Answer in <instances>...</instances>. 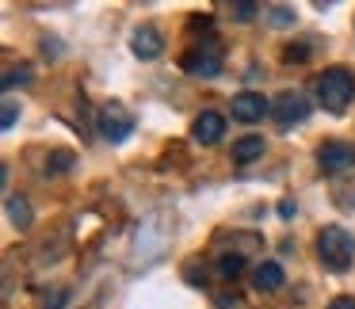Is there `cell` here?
<instances>
[{
	"label": "cell",
	"mask_w": 355,
	"mask_h": 309,
	"mask_svg": "<svg viewBox=\"0 0 355 309\" xmlns=\"http://www.w3.org/2000/svg\"><path fill=\"white\" fill-rule=\"evenodd\" d=\"M4 88H16V85H31V65H16V69L4 73V80H0Z\"/></svg>",
	"instance_id": "9a60e30c"
},
{
	"label": "cell",
	"mask_w": 355,
	"mask_h": 309,
	"mask_svg": "<svg viewBox=\"0 0 355 309\" xmlns=\"http://www.w3.org/2000/svg\"><path fill=\"white\" fill-rule=\"evenodd\" d=\"M317 100H321L324 111L332 115H344L347 103L355 100V73L344 69V65H332L317 77Z\"/></svg>",
	"instance_id": "6da1fadb"
},
{
	"label": "cell",
	"mask_w": 355,
	"mask_h": 309,
	"mask_svg": "<svg viewBox=\"0 0 355 309\" xmlns=\"http://www.w3.org/2000/svg\"><path fill=\"white\" fill-rule=\"evenodd\" d=\"M218 271H222L225 279H237L241 271H245V256H241V252H225V256H218Z\"/></svg>",
	"instance_id": "5bb4252c"
},
{
	"label": "cell",
	"mask_w": 355,
	"mask_h": 309,
	"mask_svg": "<svg viewBox=\"0 0 355 309\" xmlns=\"http://www.w3.org/2000/svg\"><path fill=\"white\" fill-rule=\"evenodd\" d=\"M317 260L329 271H347L355 260V237L344 225H324V229L317 233Z\"/></svg>",
	"instance_id": "7a4b0ae2"
},
{
	"label": "cell",
	"mask_w": 355,
	"mask_h": 309,
	"mask_svg": "<svg viewBox=\"0 0 355 309\" xmlns=\"http://www.w3.org/2000/svg\"><path fill=\"white\" fill-rule=\"evenodd\" d=\"M252 283H256V290L271 294V290H279V286L286 283V275H283V267H279L275 260H268V263H260V267H256Z\"/></svg>",
	"instance_id": "30bf717a"
},
{
	"label": "cell",
	"mask_w": 355,
	"mask_h": 309,
	"mask_svg": "<svg viewBox=\"0 0 355 309\" xmlns=\"http://www.w3.org/2000/svg\"><path fill=\"white\" fill-rule=\"evenodd\" d=\"M222 134H225V118L218 115V111H202V115L195 118V126H191V138L199 141V145H218Z\"/></svg>",
	"instance_id": "9c48e42d"
},
{
	"label": "cell",
	"mask_w": 355,
	"mask_h": 309,
	"mask_svg": "<svg viewBox=\"0 0 355 309\" xmlns=\"http://www.w3.org/2000/svg\"><path fill=\"white\" fill-rule=\"evenodd\" d=\"M324 309H355V294H340V298H332Z\"/></svg>",
	"instance_id": "d6986e66"
},
{
	"label": "cell",
	"mask_w": 355,
	"mask_h": 309,
	"mask_svg": "<svg viewBox=\"0 0 355 309\" xmlns=\"http://www.w3.org/2000/svg\"><path fill=\"white\" fill-rule=\"evenodd\" d=\"M256 12H260V4H252V0H245V4H233V16H237L241 24H248Z\"/></svg>",
	"instance_id": "e0dca14e"
},
{
	"label": "cell",
	"mask_w": 355,
	"mask_h": 309,
	"mask_svg": "<svg viewBox=\"0 0 355 309\" xmlns=\"http://www.w3.org/2000/svg\"><path fill=\"white\" fill-rule=\"evenodd\" d=\"M218 309H241V298L237 294H222V298H218Z\"/></svg>",
	"instance_id": "ffe728a7"
},
{
	"label": "cell",
	"mask_w": 355,
	"mask_h": 309,
	"mask_svg": "<svg viewBox=\"0 0 355 309\" xmlns=\"http://www.w3.org/2000/svg\"><path fill=\"white\" fill-rule=\"evenodd\" d=\"M256 157H263V134H245L241 141H233V161L252 164Z\"/></svg>",
	"instance_id": "8fae6325"
},
{
	"label": "cell",
	"mask_w": 355,
	"mask_h": 309,
	"mask_svg": "<svg viewBox=\"0 0 355 309\" xmlns=\"http://www.w3.org/2000/svg\"><path fill=\"white\" fill-rule=\"evenodd\" d=\"M130 50L141 58V62H153V58H161V54H164L161 31H157V27H149V24H141L138 31L130 35Z\"/></svg>",
	"instance_id": "52a82bcc"
},
{
	"label": "cell",
	"mask_w": 355,
	"mask_h": 309,
	"mask_svg": "<svg viewBox=\"0 0 355 309\" xmlns=\"http://www.w3.org/2000/svg\"><path fill=\"white\" fill-rule=\"evenodd\" d=\"M271 24H275V27H291V24H294V8L275 4V8H271Z\"/></svg>",
	"instance_id": "2e32d148"
},
{
	"label": "cell",
	"mask_w": 355,
	"mask_h": 309,
	"mask_svg": "<svg viewBox=\"0 0 355 309\" xmlns=\"http://www.w3.org/2000/svg\"><path fill=\"white\" fill-rule=\"evenodd\" d=\"M96 126H100L103 141L119 145V141H126V138L134 134V111L111 100V103H103V107H100V118H96Z\"/></svg>",
	"instance_id": "3957f363"
},
{
	"label": "cell",
	"mask_w": 355,
	"mask_h": 309,
	"mask_svg": "<svg viewBox=\"0 0 355 309\" xmlns=\"http://www.w3.org/2000/svg\"><path fill=\"white\" fill-rule=\"evenodd\" d=\"M73 161H77V157H73L69 149H58V153H50V157H46V176H62V172H69Z\"/></svg>",
	"instance_id": "4fadbf2b"
},
{
	"label": "cell",
	"mask_w": 355,
	"mask_h": 309,
	"mask_svg": "<svg viewBox=\"0 0 355 309\" xmlns=\"http://www.w3.org/2000/svg\"><path fill=\"white\" fill-rule=\"evenodd\" d=\"M16 115H19V107L12 100H4V115H0V126H4V130H12V126H16Z\"/></svg>",
	"instance_id": "ac0fdd59"
},
{
	"label": "cell",
	"mask_w": 355,
	"mask_h": 309,
	"mask_svg": "<svg viewBox=\"0 0 355 309\" xmlns=\"http://www.w3.org/2000/svg\"><path fill=\"white\" fill-rule=\"evenodd\" d=\"M8 222L19 225V229H27V225H31V206H27L24 195H12V199H8Z\"/></svg>",
	"instance_id": "7c38bea8"
},
{
	"label": "cell",
	"mask_w": 355,
	"mask_h": 309,
	"mask_svg": "<svg viewBox=\"0 0 355 309\" xmlns=\"http://www.w3.org/2000/svg\"><path fill=\"white\" fill-rule=\"evenodd\" d=\"M268 111H271V103L263 100L260 92H241V96H233V118H237V123H260Z\"/></svg>",
	"instance_id": "ba28073f"
},
{
	"label": "cell",
	"mask_w": 355,
	"mask_h": 309,
	"mask_svg": "<svg viewBox=\"0 0 355 309\" xmlns=\"http://www.w3.org/2000/svg\"><path fill=\"white\" fill-rule=\"evenodd\" d=\"M317 164H321V172L336 176V172H344L355 164V149L347 145V141H324V145L317 149Z\"/></svg>",
	"instance_id": "8992f818"
},
{
	"label": "cell",
	"mask_w": 355,
	"mask_h": 309,
	"mask_svg": "<svg viewBox=\"0 0 355 309\" xmlns=\"http://www.w3.org/2000/svg\"><path fill=\"white\" fill-rule=\"evenodd\" d=\"M180 65H184V73H191V77L210 80V77L222 73V46H218L214 39H207V42H199L195 50H187Z\"/></svg>",
	"instance_id": "277c9868"
},
{
	"label": "cell",
	"mask_w": 355,
	"mask_h": 309,
	"mask_svg": "<svg viewBox=\"0 0 355 309\" xmlns=\"http://www.w3.org/2000/svg\"><path fill=\"white\" fill-rule=\"evenodd\" d=\"M309 111H313V103H309L302 92H283L275 103H271V115H275L283 126L306 123V118H309Z\"/></svg>",
	"instance_id": "5b68a950"
}]
</instances>
